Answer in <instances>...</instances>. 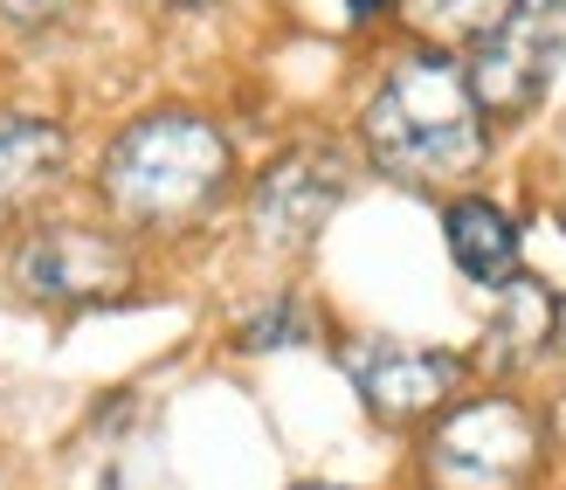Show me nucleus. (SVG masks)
I'll use <instances>...</instances> for the list:
<instances>
[{
    "label": "nucleus",
    "mask_w": 566,
    "mask_h": 490,
    "mask_svg": "<svg viewBox=\"0 0 566 490\" xmlns=\"http://www.w3.org/2000/svg\"><path fill=\"white\" fill-rule=\"evenodd\" d=\"M235 180V146L229 132L201 111H146L104 146L97 166V200L125 228L174 236V228L208 221Z\"/></svg>",
    "instance_id": "obj_2"
},
{
    "label": "nucleus",
    "mask_w": 566,
    "mask_h": 490,
    "mask_svg": "<svg viewBox=\"0 0 566 490\" xmlns=\"http://www.w3.org/2000/svg\"><path fill=\"white\" fill-rule=\"evenodd\" d=\"M166 8H193V0H166Z\"/></svg>",
    "instance_id": "obj_17"
},
{
    "label": "nucleus",
    "mask_w": 566,
    "mask_h": 490,
    "mask_svg": "<svg viewBox=\"0 0 566 490\" xmlns=\"http://www.w3.org/2000/svg\"><path fill=\"white\" fill-rule=\"evenodd\" d=\"M421 490H532L546 470V421L512 387L457 394L421 436Z\"/></svg>",
    "instance_id": "obj_3"
},
{
    "label": "nucleus",
    "mask_w": 566,
    "mask_h": 490,
    "mask_svg": "<svg viewBox=\"0 0 566 490\" xmlns=\"http://www.w3.org/2000/svg\"><path fill=\"white\" fill-rule=\"evenodd\" d=\"M346 194H353V159L338 146L311 138V146L276 153L249 187V242L270 256H304L325 236V221L346 208Z\"/></svg>",
    "instance_id": "obj_6"
},
{
    "label": "nucleus",
    "mask_w": 566,
    "mask_h": 490,
    "mask_svg": "<svg viewBox=\"0 0 566 490\" xmlns=\"http://www.w3.org/2000/svg\"><path fill=\"white\" fill-rule=\"evenodd\" d=\"M359 146L394 187H463L491 159V118L442 49H408L359 111Z\"/></svg>",
    "instance_id": "obj_1"
},
{
    "label": "nucleus",
    "mask_w": 566,
    "mask_h": 490,
    "mask_svg": "<svg viewBox=\"0 0 566 490\" xmlns=\"http://www.w3.org/2000/svg\"><path fill=\"white\" fill-rule=\"evenodd\" d=\"M442 236H449V263H457L470 283H484V291L518 277V221L504 215L491 194H457L449 200Z\"/></svg>",
    "instance_id": "obj_10"
},
{
    "label": "nucleus",
    "mask_w": 566,
    "mask_h": 490,
    "mask_svg": "<svg viewBox=\"0 0 566 490\" xmlns=\"http://www.w3.org/2000/svg\"><path fill=\"white\" fill-rule=\"evenodd\" d=\"M338 366H346V380L359 394V408L387 421V428H415V421H436L449 400L463 394L470 380V359L449 353V345H408V338H346V353H338Z\"/></svg>",
    "instance_id": "obj_7"
},
{
    "label": "nucleus",
    "mask_w": 566,
    "mask_h": 490,
    "mask_svg": "<svg viewBox=\"0 0 566 490\" xmlns=\"http://www.w3.org/2000/svg\"><path fill=\"white\" fill-rule=\"evenodd\" d=\"M504 8H512V0H394V14L408 21V35L421 49H442V55L476 49Z\"/></svg>",
    "instance_id": "obj_11"
},
{
    "label": "nucleus",
    "mask_w": 566,
    "mask_h": 490,
    "mask_svg": "<svg viewBox=\"0 0 566 490\" xmlns=\"http://www.w3.org/2000/svg\"><path fill=\"white\" fill-rule=\"evenodd\" d=\"M394 8V0H346V28H366V21H380Z\"/></svg>",
    "instance_id": "obj_14"
},
{
    "label": "nucleus",
    "mask_w": 566,
    "mask_h": 490,
    "mask_svg": "<svg viewBox=\"0 0 566 490\" xmlns=\"http://www.w3.org/2000/svg\"><path fill=\"white\" fill-rule=\"evenodd\" d=\"M70 166V132L35 111H0V221L42 200Z\"/></svg>",
    "instance_id": "obj_9"
},
{
    "label": "nucleus",
    "mask_w": 566,
    "mask_h": 490,
    "mask_svg": "<svg viewBox=\"0 0 566 490\" xmlns=\"http://www.w3.org/2000/svg\"><path fill=\"white\" fill-rule=\"evenodd\" d=\"M291 490H353V483H291Z\"/></svg>",
    "instance_id": "obj_15"
},
{
    "label": "nucleus",
    "mask_w": 566,
    "mask_h": 490,
    "mask_svg": "<svg viewBox=\"0 0 566 490\" xmlns=\"http://www.w3.org/2000/svg\"><path fill=\"white\" fill-rule=\"evenodd\" d=\"M76 8V0H0V21L8 28H49V21H63Z\"/></svg>",
    "instance_id": "obj_13"
},
{
    "label": "nucleus",
    "mask_w": 566,
    "mask_h": 490,
    "mask_svg": "<svg viewBox=\"0 0 566 490\" xmlns=\"http://www.w3.org/2000/svg\"><path fill=\"white\" fill-rule=\"evenodd\" d=\"M553 345H559V291L553 283L525 277V270L512 283H497L491 319H484V366L525 373V366H539Z\"/></svg>",
    "instance_id": "obj_8"
},
{
    "label": "nucleus",
    "mask_w": 566,
    "mask_h": 490,
    "mask_svg": "<svg viewBox=\"0 0 566 490\" xmlns=\"http://www.w3.org/2000/svg\"><path fill=\"white\" fill-rule=\"evenodd\" d=\"M97 490H118V470H104V483H97Z\"/></svg>",
    "instance_id": "obj_16"
},
{
    "label": "nucleus",
    "mask_w": 566,
    "mask_h": 490,
    "mask_svg": "<svg viewBox=\"0 0 566 490\" xmlns=\"http://www.w3.org/2000/svg\"><path fill=\"white\" fill-rule=\"evenodd\" d=\"M318 338V319H311V304L297 291H276L263 298L249 319L235 325V353H297V345Z\"/></svg>",
    "instance_id": "obj_12"
},
{
    "label": "nucleus",
    "mask_w": 566,
    "mask_h": 490,
    "mask_svg": "<svg viewBox=\"0 0 566 490\" xmlns=\"http://www.w3.org/2000/svg\"><path fill=\"white\" fill-rule=\"evenodd\" d=\"M8 277L35 304H118L138 283V256L125 236L91 221H42L8 249Z\"/></svg>",
    "instance_id": "obj_4"
},
{
    "label": "nucleus",
    "mask_w": 566,
    "mask_h": 490,
    "mask_svg": "<svg viewBox=\"0 0 566 490\" xmlns=\"http://www.w3.org/2000/svg\"><path fill=\"white\" fill-rule=\"evenodd\" d=\"M559 63H566V0H512L491 21V35L470 49L463 76L484 118H525L546 104Z\"/></svg>",
    "instance_id": "obj_5"
}]
</instances>
